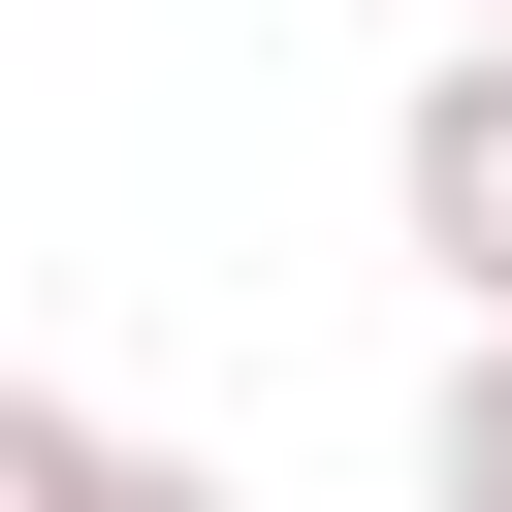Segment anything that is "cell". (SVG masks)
<instances>
[{
  "label": "cell",
  "mask_w": 512,
  "mask_h": 512,
  "mask_svg": "<svg viewBox=\"0 0 512 512\" xmlns=\"http://www.w3.org/2000/svg\"><path fill=\"white\" fill-rule=\"evenodd\" d=\"M384 224L448 256V320H512V32H448V64L384 96Z\"/></svg>",
  "instance_id": "1"
},
{
  "label": "cell",
  "mask_w": 512,
  "mask_h": 512,
  "mask_svg": "<svg viewBox=\"0 0 512 512\" xmlns=\"http://www.w3.org/2000/svg\"><path fill=\"white\" fill-rule=\"evenodd\" d=\"M416 512H512V320L448 352V416H416Z\"/></svg>",
  "instance_id": "2"
},
{
  "label": "cell",
  "mask_w": 512,
  "mask_h": 512,
  "mask_svg": "<svg viewBox=\"0 0 512 512\" xmlns=\"http://www.w3.org/2000/svg\"><path fill=\"white\" fill-rule=\"evenodd\" d=\"M96 448H128V416H64V384H0V512H96Z\"/></svg>",
  "instance_id": "3"
},
{
  "label": "cell",
  "mask_w": 512,
  "mask_h": 512,
  "mask_svg": "<svg viewBox=\"0 0 512 512\" xmlns=\"http://www.w3.org/2000/svg\"><path fill=\"white\" fill-rule=\"evenodd\" d=\"M96 512H256V480H192V448H96Z\"/></svg>",
  "instance_id": "4"
},
{
  "label": "cell",
  "mask_w": 512,
  "mask_h": 512,
  "mask_svg": "<svg viewBox=\"0 0 512 512\" xmlns=\"http://www.w3.org/2000/svg\"><path fill=\"white\" fill-rule=\"evenodd\" d=\"M480 32H512V0H480Z\"/></svg>",
  "instance_id": "5"
}]
</instances>
